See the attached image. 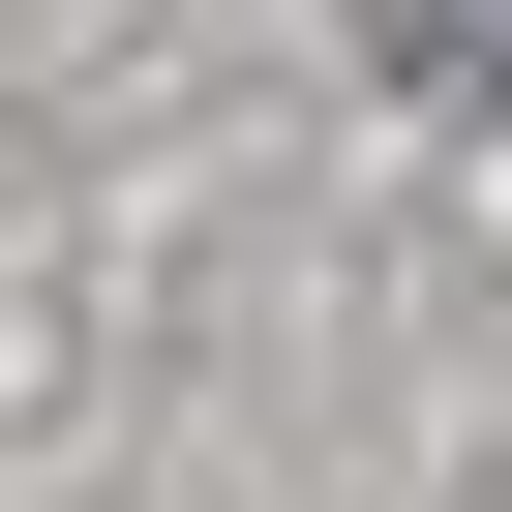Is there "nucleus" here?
Here are the masks:
<instances>
[{"mask_svg": "<svg viewBox=\"0 0 512 512\" xmlns=\"http://www.w3.org/2000/svg\"><path fill=\"white\" fill-rule=\"evenodd\" d=\"M392 31V91H512V0H362Z\"/></svg>", "mask_w": 512, "mask_h": 512, "instance_id": "obj_1", "label": "nucleus"}]
</instances>
